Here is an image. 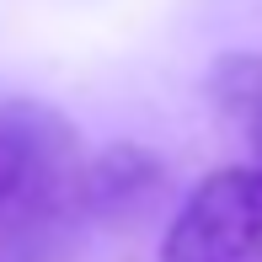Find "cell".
<instances>
[{
  "instance_id": "6da1fadb",
  "label": "cell",
  "mask_w": 262,
  "mask_h": 262,
  "mask_svg": "<svg viewBox=\"0 0 262 262\" xmlns=\"http://www.w3.org/2000/svg\"><path fill=\"white\" fill-rule=\"evenodd\" d=\"M91 230V150L59 107L0 97V262H70Z\"/></svg>"
},
{
  "instance_id": "7a4b0ae2",
  "label": "cell",
  "mask_w": 262,
  "mask_h": 262,
  "mask_svg": "<svg viewBox=\"0 0 262 262\" xmlns=\"http://www.w3.org/2000/svg\"><path fill=\"white\" fill-rule=\"evenodd\" d=\"M161 262H262V171H209L166 225Z\"/></svg>"
},
{
  "instance_id": "3957f363",
  "label": "cell",
  "mask_w": 262,
  "mask_h": 262,
  "mask_svg": "<svg viewBox=\"0 0 262 262\" xmlns=\"http://www.w3.org/2000/svg\"><path fill=\"white\" fill-rule=\"evenodd\" d=\"M166 187V171L150 150L139 145H113L102 156H91V225L102 220H134L139 209H150Z\"/></svg>"
},
{
  "instance_id": "277c9868",
  "label": "cell",
  "mask_w": 262,
  "mask_h": 262,
  "mask_svg": "<svg viewBox=\"0 0 262 262\" xmlns=\"http://www.w3.org/2000/svg\"><path fill=\"white\" fill-rule=\"evenodd\" d=\"M209 91H214V107L246 134V145H252L257 161H262V54H230V59H220ZM257 171H262V166H257Z\"/></svg>"
}]
</instances>
